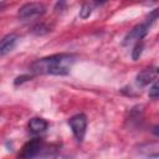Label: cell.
Masks as SVG:
<instances>
[{
    "label": "cell",
    "instance_id": "9",
    "mask_svg": "<svg viewBox=\"0 0 159 159\" xmlns=\"http://www.w3.org/2000/svg\"><path fill=\"white\" fill-rule=\"evenodd\" d=\"M143 42L139 40V41H137V43L134 45V47H133V51H132V58L134 60V61H137L139 57H140V55H142V52H143Z\"/></svg>",
    "mask_w": 159,
    "mask_h": 159
},
{
    "label": "cell",
    "instance_id": "13",
    "mask_svg": "<svg viewBox=\"0 0 159 159\" xmlns=\"http://www.w3.org/2000/svg\"><path fill=\"white\" fill-rule=\"evenodd\" d=\"M29 80H31V76H29V75H24V76H20V77H17L16 80H15V84H19V83H22V82H25V81H29Z\"/></svg>",
    "mask_w": 159,
    "mask_h": 159
},
{
    "label": "cell",
    "instance_id": "3",
    "mask_svg": "<svg viewBox=\"0 0 159 159\" xmlns=\"http://www.w3.org/2000/svg\"><path fill=\"white\" fill-rule=\"evenodd\" d=\"M68 125L75 135V138L78 142H82L86 134V129H87V117L83 113L76 114L73 117H71L68 119Z\"/></svg>",
    "mask_w": 159,
    "mask_h": 159
},
{
    "label": "cell",
    "instance_id": "10",
    "mask_svg": "<svg viewBox=\"0 0 159 159\" xmlns=\"http://www.w3.org/2000/svg\"><path fill=\"white\" fill-rule=\"evenodd\" d=\"M92 14V7L88 2H84L82 6H81V10H80V16L82 19H87L89 17V15Z\"/></svg>",
    "mask_w": 159,
    "mask_h": 159
},
{
    "label": "cell",
    "instance_id": "4",
    "mask_svg": "<svg viewBox=\"0 0 159 159\" xmlns=\"http://www.w3.org/2000/svg\"><path fill=\"white\" fill-rule=\"evenodd\" d=\"M42 140L40 138H34L29 140L21 149V153L19 154L21 158H34L41 154L42 150Z\"/></svg>",
    "mask_w": 159,
    "mask_h": 159
},
{
    "label": "cell",
    "instance_id": "11",
    "mask_svg": "<svg viewBox=\"0 0 159 159\" xmlns=\"http://www.w3.org/2000/svg\"><path fill=\"white\" fill-rule=\"evenodd\" d=\"M31 31H32L35 35H43V34L48 32L50 29H48L46 25H43V24H37V25H35V26L32 27Z\"/></svg>",
    "mask_w": 159,
    "mask_h": 159
},
{
    "label": "cell",
    "instance_id": "16",
    "mask_svg": "<svg viewBox=\"0 0 159 159\" xmlns=\"http://www.w3.org/2000/svg\"><path fill=\"white\" fill-rule=\"evenodd\" d=\"M154 1H155V0H154Z\"/></svg>",
    "mask_w": 159,
    "mask_h": 159
},
{
    "label": "cell",
    "instance_id": "1",
    "mask_svg": "<svg viewBox=\"0 0 159 159\" xmlns=\"http://www.w3.org/2000/svg\"><path fill=\"white\" fill-rule=\"evenodd\" d=\"M75 63V56L71 53H56L35 61L31 65V71L41 75L63 76L70 73Z\"/></svg>",
    "mask_w": 159,
    "mask_h": 159
},
{
    "label": "cell",
    "instance_id": "8",
    "mask_svg": "<svg viewBox=\"0 0 159 159\" xmlns=\"http://www.w3.org/2000/svg\"><path fill=\"white\" fill-rule=\"evenodd\" d=\"M47 125L48 124L43 118L34 117L29 122V130L32 134H40V133H42V132H45L47 129Z\"/></svg>",
    "mask_w": 159,
    "mask_h": 159
},
{
    "label": "cell",
    "instance_id": "5",
    "mask_svg": "<svg viewBox=\"0 0 159 159\" xmlns=\"http://www.w3.org/2000/svg\"><path fill=\"white\" fill-rule=\"evenodd\" d=\"M149 26H150V25H148L147 22H145V24L137 25V26L133 27V29L129 31V34L124 37L123 43L127 45V43H129V42H132V41H139V40H142V39L147 35Z\"/></svg>",
    "mask_w": 159,
    "mask_h": 159
},
{
    "label": "cell",
    "instance_id": "7",
    "mask_svg": "<svg viewBox=\"0 0 159 159\" xmlns=\"http://www.w3.org/2000/svg\"><path fill=\"white\" fill-rule=\"evenodd\" d=\"M155 78H157V70L155 68H145V70L140 71L137 75V77H135L137 83L139 86H142V87H144V86L154 82Z\"/></svg>",
    "mask_w": 159,
    "mask_h": 159
},
{
    "label": "cell",
    "instance_id": "12",
    "mask_svg": "<svg viewBox=\"0 0 159 159\" xmlns=\"http://www.w3.org/2000/svg\"><path fill=\"white\" fill-rule=\"evenodd\" d=\"M149 97L152 99H157L159 97V86H158L157 82H154L152 84V87L149 88Z\"/></svg>",
    "mask_w": 159,
    "mask_h": 159
},
{
    "label": "cell",
    "instance_id": "2",
    "mask_svg": "<svg viewBox=\"0 0 159 159\" xmlns=\"http://www.w3.org/2000/svg\"><path fill=\"white\" fill-rule=\"evenodd\" d=\"M45 11H46V7L43 4L32 1V2H27V4L22 5L17 11V16L21 20H30V19L43 15Z\"/></svg>",
    "mask_w": 159,
    "mask_h": 159
},
{
    "label": "cell",
    "instance_id": "15",
    "mask_svg": "<svg viewBox=\"0 0 159 159\" xmlns=\"http://www.w3.org/2000/svg\"><path fill=\"white\" fill-rule=\"evenodd\" d=\"M93 1H94V4H96V5H102V4L107 2L108 0H93Z\"/></svg>",
    "mask_w": 159,
    "mask_h": 159
},
{
    "label": "cell",
    "instance_id": "14",
    "mask_svg": "<svg viewBox=\"0 0 159 159\" xmlns=\"http://www.w3.org/2000/svg\"><path fill=\"white\" fill-rule=\"evenodd\" d=\"M65 2H66V0H58V1H57V4H56V9L60 6V10H62V9H63Z\"/></svg>",
    "mask_w": 159,
    "mask_h": 159
},
{
    "label": "cell",
    "instance_id": "6",
    "mask_svg": "<svg viewBox=\"0 0 159 159\" xmlns=\"http://www.w3.org/2000/svg\"><path fill=\"white\" fill-rule=\"evenodd\" d=\"M17 41H19V36L15 34H9V35L4 36L0 40V57L11 52L15 48Z\"/></svg>",
    "mask_w": 159,
    "mask_h": 159
}]
</instances>
